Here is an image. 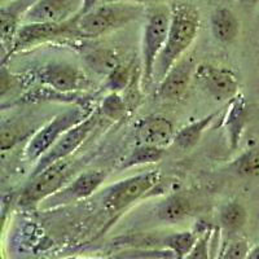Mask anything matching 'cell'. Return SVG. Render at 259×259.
Wrapping results in <instances>:
<instances>
[{"label": "cell", "mask_w": 259, "mask_h": 259, "mask_svg": "<svg viewBox=\"0 0 259 259\" xmlns=\"http://www.w3.org/2000/svg\"><path fill=\"white\" fill-rule=\"evenodd\" d=\"M100 112L95 110L90 117H87L83 122L78 123L70 128L68 133H65L61 138L57 140V143L48 150L47 153L39 158L38 162H35V167L32 171L31 177L40 174L41 171L52 166L53 163H57L60 161L68 159L71 154L89 139L92 131L96 128L99 119H100Z\"/></svg>", "instance_id": "52a82bcc"}, {"label": "cell", "mask_w": 259, "mask_h": 259, "mask_svg": "<svg viewBox=\"0 0 259 259\" xmlns=\"http://www.w3.org/2000/svg\"><path fill=\"white\" fill-rule=\"evenodd\" d=\"M177 130L170 118L161 114L144 117L135 127V138L138 144L149 147L166 148L174 143Z\"/></svg>", "instance_id": "5bb4252c"}, {"label": "cell", "mask_w": 259, "mask_h": 259, "mask_svg": "<svg viewBox=\"0 0 259 259\" xmlns=\"http://www.w3.org/2000/svg\"><path fill=\"white\" fill-rule=\"evenodd\" d=\"M237 174L245 178H259V150L250 149L242 153L235 162Z\"/></svg>", "instance_id": "4316f807"}, {"label": "cell", "mask_w": 259, "mask_h": 259, "mask_svg": "<svg viewBox=\"0 0 259 259\" xmlns=\"http://www.w3.org/2000/svg\"><path fill=\"white\" fill-rule=\"evenodd\" d=\"M36 0H12L2 7V45H3V61L8 56L20 27L24 25L26 12Z\"/></svg>", "instance_id": "9a60e30c"}, {"label": "cell", "mask_w": 259, "mask_h": 259, "mask_svg": "<svg viewBox=\"0 0 259 259\" xmlns=\"http://www.w3.org/2000/svg\"><path fill=\"white\" fill-rule=\"evenodd\" d=\"M99 112L110 121H121L122 118L128 113V108H127L121 94L109 92L101 101Z\"/></svg>", "instance_id": "484cf974"}, {"label": "cell", "mask_w": 259, "mask_h": 259, "mask_svg": "<svg viewBox=\"0 0 259 259\" xmlns=\"http://www.w3.org/2000/svg\"><path fill=\"white\" fill-rule=\"evenodd\" d=\"M246 259H259V246H256L255 249H253L250 253L247 254Z\"/></svg>", "instance_id": "d6a6232c"}, {"label": "cell", "mask_w": 259, "mask_h": 259, "mask_svg": "<svg viewBox=\"0 0 259 259\" xmlns=\"http://www.w3.org/2000/svg\"><path fill=\"white\" fill-rule=\"evenodd\" d=\"M197 65L193 57L184 56L168 70L165 78L158 83L157 96L167 103H175L186 96L192 79H194Z\"/></svg>", "instance_id": "4fadbf2b"}, {"label": "cell", "mask_w": 259, "mask_h": 259, "mask_svg": "<svg viewBox=\"0 0 259 259\" xmlns=\"http://www.w3.org/2000/svg\"><path fill=\"white\" fill-rule=\"evenodd\" d=\"M200 21V12L192 4L174 3L171 6L170 30L165 48L157 60L154 82H161L168 70L186 56L187 51L197 38Z\"/></svg>", "instance_id": "6da1fadb"}, {"label": "cell", "mask_w": 259, "mask_h": 259, "mask_svg": "<svg viewBox=\"0 0 259 259\" xmlns=\"http://www.w3.org/2000/svg\"><path fill=\"white\" fill-rule=\"evenodd\" d=\"M192 214V203L186 196L175 193L162 201L157 207V217L167 223L183 221Z\"/></svg>", "instance_id": "7402d4cb"}, {"label": "cell", "mask_w": 259, "mask_h": 259, "mask_svg": "<svg viewBox=\"0 0 259 259\" xmlns=\"http://www.w3.org/2000/svg\"><path fill=\"white\" fill-rule=\"evenodd\" d=\"M77 17L68 22H62V24H24L18 30L12 48L7 57L12 56L21 51H26L45 45L48 41L56 40V39L77 38V34H75ZM6 60L3 61V64L6 62Z\"/></svg>", "instance_id": "30bf717a"}, {"label": "cell", "mask_w": 259, "mask_h": 259, "mask_svg": "<svg viewBox=\"0 0 259 259\" xmlns=\"http://www.w3.org/2000/svg\"><path fill=\"white\" fill-rule=\"evenodd\" d=\"M196 241H197V239L192 232H179L167 237L166 244L171 247V250L177 254L178 258L183 259L188 255Z\"/></svg>", "instance_id": "83f0119b"}, {"label": "cell", "mask_w": 259, "mask_h": 259, "mask_svg": "<svg viewBox=\"0 0 259 259\" xmlns=\"http://www.w3.org/2000/svg\"><path fill=\"white\" fill-rule=\"evenodd\" d=\"M38 130L25 119H9L3 122L0 130V148L3 152L12 149L22 140L31 138Z\"/></svg>", "instance_id": "44dd1931"}, {"label": "cell", "mask_w": 259, "mask_h": 259, "mask_svg": "<svg viewBox=\"0 0 259 259\" xmlns=\"http://www.w3.org/2000/svg\"><path fill=\"white\" fill-rule=\"evenodd\" d=\"M90 99H85L82 94H65L57 90L50 89L46 85L27 91L21 95L16 104H34V103H62L74 105H89Z\"/></svg>", "instance_id": "ac0fdd59"}, {"label": "cell", "mask_w": 259, "mask_h": 259, "mask_svg": "<svg viewBox=\"0 0 259 259\" xmlns=\"http://www.w3.org/2000/svg\"><path fill=\"white\" fill-rule=\"evenodd\" d=\"M214 38L223 45H231L240 34V21L231 9L226 7L217 8L210 18Z\"/></svg>", "instance_id": "e0dca14e"}, {"label": "cell", "mask_w": 259, "mask_h": 259, "mask_svg": "<svg viewBox=\"0 0 259 259\" xmlns=\"http://www.w3.org/2000/svg\"><path fill=\"white\" fill-rule=\"evenodd\" d=\"M35 79L41 85L65 94H80L92 87L89 75L77 65L53 61L43 65L35 73Z\"/></svg>", "instance_id": "ba28073f"}, {"label": "cell", "mask_w": 259, "mask_h": 259, "mask_svg": "<svg viewBox=\"0 0 259 259\" xmlns=\"http://www.w3.org/2000/svg\"><path fill=\"white\" fill-rule=\"evenodd\" d=\"M240 2H245V0H240Z\"/></svg>", "instance_id": "836d02e7"}, {"label": "cell", "mask_w": 259, "mask_h": 259, "mask_svg": "<svg viewBox=\"0 0 259 259\" xmlns=\"http://www.w3.org/2000/svg\"><path fill=\"white\" fill-rule=\"evenodd\" d=\"M165 154L166 149H163V148L138 144V147L134 148V149L124 157L119 168L123 170V168H131L143 165H150V163H157V162L162 161V158L165 157Z\"/></svg>", "instance_id": "cb8c5ba5"}, {"label": "cell", "mask_w": 259, "mask_h": 259, "mask_svg": "<svg viewBox=\"0 0 259 259\" xmlns=\"http://www.w3.org/2000/svg\"><path fill=\"white\" fill-rule=\"evenodd\" d=\"M194 80L207 96L218 103H230L239 95L240 83L231 69L219 65L202 62L194 73Z\"/></svg>", "instance_id": "9c48e42d"}, {"label": "cell", "mask_w": 259, "mask_h": 259, "mask_svg": "<svg viewBox=\"0 0 259 259\" xmlns=\"http://www.w3.org/2000/svg\"><path fill=\"white\" fill-rule=\"evenodd\" d=\"M161 174L154 170L119 180L106 189L103 201L104 207L110 214L122 211L134 202L145 197L154 187L158 186Z\"/></svg>", "instance_id": "5b68a950"}, {"label": "cell", "mask_w": 259, "mask_h": 259, "mask_svg": "<svg viewBox=\"0 0 259 259\" xmlns=\"http://www.w3.org/2000/svg\"><path fill=\"white\" fill-rule=\"evenodd\" d=\"M219 222L226 232L236 233L241 231L247 222V211L242 203L237 201L223 205L219 211Z\"/></svg>", "instance_id": "603a6c76"}, {"label": "cell", "mask_w": 259, "mask_h": 259, "mask_svg": "<svg viewBox=\"0 0 259 259\" xmlns=\"http://www.w3.org/2000/svg\"><path fill=\"white\" fill-rule=\"evenodd\" d=\"M249 254V246L245 240H233L227 245L222 259H246Z\"/></svg>", "instance_id": "f546056e"}, {"label": "cell", "mask_w": 259, "mask_h": 259, "mask_svg": "<svg viewBox=\"0 0 259 259\" xmlns=\"http://www.w3.org/2000/svg\"><path fill=\"white\" fill-rule=\"evenodd\" d=\"M85 66L96 75L106 78L117 66L122 64L118 52L109 47H97L83 55Z\"/></svg>", "instance_id": "d6986e66"}, {"label": "cell", "mask_w": 259, "mask_h": 259, "mask_svg": "<svg viewBox=\"0 0 259 259\" xmlns=\"http://www.w3.org/2000/svg\"><path fill=\"white\" fill-rule=\"evenodd\" d=\"M138 65L134 64H123L122 62L119 66L114 69L112 73L105 78V87L109 90V92L115 94H122L130 84L133 75L135 73V69Z\"/></svg>", "instance_id": "d4e9b609"}, {"label": "cell", "mask_w": 259, "mask_h": 259, "mask_svg": "<svg viewBox=\"0 0 259 259\" xmlns=\"http://www.w3.org/2000/svg\"><path fill=\"white\" fill-rule=\"evenodd\" d=\"M85 0H36L25 15L24 24H62L84 11Z\"/></svg>", "instance_id": "7c38bea8"}, {"label": "cell", "mask_w": 259, "mask_h": 259, "mask_svg": "<svg viewBox=\"0 0 259 259\" xmlns=\"http://www.w3.org/2000/svg\"><path fill=\"white\" fill-rule=\"evenodd\" d=\"M105 179V171H85L66 183L59 192L47 198L45 202H41L40 206L45 209H51V207L64 206V205L84 200L100 188Z\"/></svg>", "instance_id": "8fae6325"}, {"label": "cell", "mask_w": 259, "mask_h": 259, "mask_svg": "<svg viewBox=\"0 0 259 259\" xmlns=\"http://www.w3.org/2000/svg\"><path fill=\"white\" fill-rule=\"evenodd\" d=\"M171 24V7L157 4L145 11V24L142 38L143 87L148 90L154 82L157 60L167 40Z\"/></svg>", "instance_id": "3957f363"}, {"label": "cell", "mask_w": 259, "mask_h": 259, "mask_svg": "<svg viewBox=\"0 0 259 259\" xmlns=\"http://www.w3.org/2000/svg\"><path fill=\"white\" fill-rule=\"evenodd\" d=\"M73 174V168L68 159L53 163L52 166L41 171L40 174L31 177L20 196L18 203L22 207H32L45 202L47 198L59 192Z\"/></svg>", "instance_id": "8992f818"}, {"label": "cell", "mask_w": 259, "mask_h": 259, "mask_svg": "<svg viewBox=\"0 0 259 259\" xmlns=\"http://www.w3.org/2000/svg\"><path fill=\"white\" fill-rule=\"evenodd\" d=\"M109 2H128V3H136L145 6L147 3H152L154 0H95V6L100 3H109Z\"/></svg>", "instance_id": "1f68e13d"}, {"label": "cell", "mask_w": 259, "mask_h": 259, "mask_svg": "<svg viewBox=\"0 0 259 259\" xmlns=\"http://www.w3.org/2000/svg\"><path fill=\"white\" fill-rule=\"evenodd\" d=\"M145 13L142 4L128 2L100 3L85 9L75 20L77 38L95 39L115 31Z\"/></svg>", "instance_id": "7a4b0ae2"}, {"label": "cell", "mask_w": 259, "mask_h": 259, "mask_svg": "<svg viewBox=\"0 0 259 259\" xmlns=\"http://www.w3.org/2000/svg\"><path fill=\"white\" fill-rule=\"evenodd\" d=\"M184 259H209L207 255V241L206 239H201L196 241L192 250Z\"/></svg>", "instance_id": "4dcf8cb0"}, {"label": "cell", "mask_w": 259, "mask_h": 259, "mask_svg": "<svg viewBox=\"0 0 259 259\" xmlns=\"http://www.w3.org/2000/svg\"><path fill=\"white\" fill-rule=\"evenodd\" d=\"M94 112L95 109L90 105H75L73 109L60 113L50 122L39 127L38 131L27 142L25 149V157L27 161L38 162L39 158L45 156L65 133L84 121Z\"/></svg>", "instance_id": "277c9868"}, {"label": "cell", "mask_w": 259, "mask_h": 259, "mask_svg": "<svg viewBox=\"0 0 259 259\" xmlns=\"http://www.w3.org/2000/svg\"><path fill=\"white\" fill-rule=\"evenodd\" d=\"M22 85H24V78L8 71L3 65L2 66V78H0V95H2V97L4 99L8 92L21 89Z\"/></svg>", "instance_id": "f1b7e54d"}, {"label": "cell", "mask_w": 259, "mask_h": 259, "mask_svg": "<svg viewBox=\"0 0 259 259\" xmlns=\"http://www.w3.org/2000/svg\"><path fill=\"white\" fill-rule=\"evenodd\" d=\"M246 122L247 104L245 97L239 94L230 101L226 117H224V127H226L227 131V138H228V142H230V147L233 150L239 147Z\"/></svg>", "instance_id": "2e32d148"}, {"label": "cell", "mask_w": 259, "mask_h": 259, "mask_svg": "<svg viewBox=\"0 0 259 259\" xmlns=\"http://www.w3.org/2000/svg\"><path fill=\"white\" fill-rule=\"evenodd\" d=\"M215 117H217V113H210L209 115H205L201 119L191 122L187 126L178 130L172 144L179 148L180 150H183V152L192 150L200 143L201 138L205 134V131L209 128L210 124L214 122Z\"/></svg>", "instance_id": "ffe728a7"}]
</instances>
